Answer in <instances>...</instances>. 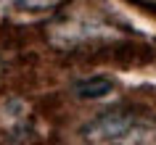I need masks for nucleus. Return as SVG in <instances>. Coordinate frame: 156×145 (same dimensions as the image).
<instances>
[{"instance_id":"1","label":"nucleus","mask_w":156,"mask_h":145,"mask_svg":"<svg viewBox=\"0 0 156 145\" xmlns=\"http://www.w3.org/2000/svg\"><path fill=\"white\" fill-rule=\"evenodd\" d=\"M114 90V82L108 77H93V79H80L74 85V95L82 98V100H95V98H103Z\"/></svg>"},{"instance_id":"2","label":"nucleus","mask_w":156,"mask_h":145,"mask_svg":"<svg viewBox=\"0 0 156 145\" xmlns=\"http://www.w3.org/2000/svg\"><path fill=\"white\" fill-rule=\"evenodd\" d=\"M11 3L21 11H50L58 0H11Z\"/></svg>"}]
</instances>
